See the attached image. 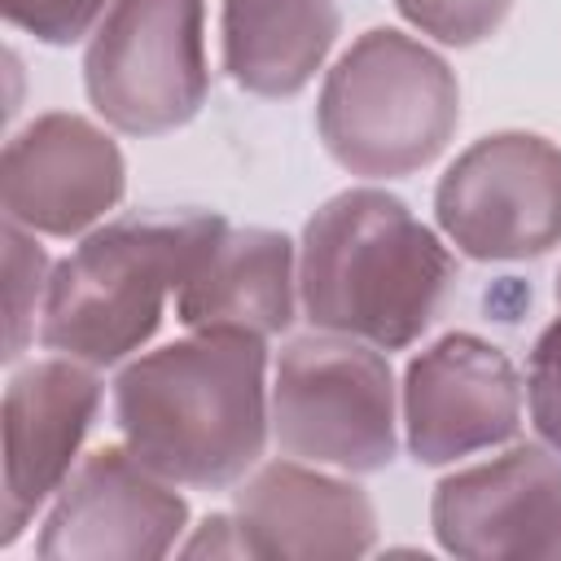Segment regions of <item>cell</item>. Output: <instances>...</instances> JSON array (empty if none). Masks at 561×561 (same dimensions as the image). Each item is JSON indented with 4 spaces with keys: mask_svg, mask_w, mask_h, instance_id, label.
Returning a JSON list of instances; mask_svg holds the SVG:
<instances>
[{
    "mask_svg": "<svg viewBox=\"0 0 561 561\" xmlns=\"http://www.w3.org/2000/svg\"><path fill=\"white\" fill-rule=\"evenodd\" d=\"M237 526L250 557H364L377 539L368 495L302 465H267L254 473L237 491Z\"/></svg>",
    "mask_w": 561,
    "mask_h": 561,
    "instance_id": "obj_13",
    "label": "cell"
},
{
    "mask_svg": "<svg viewBox=\"0 0 561 561\" xmlns=\"http://www.w3.org/2000/svg\"><path fill=\"white\" fill-rule=\"evenodd\" d=\"M83 83L96 114L127 136L188 123L210 92L202 0H114L88 44Z\"/></svg>",
    "mask_w": 561,
    "mask_h": 561,
    "instance_id": "obj_6",
    "label": "cell"
},
{
    "mask_svg": "<svg viewBox=\"0 0 561 561\" xmlns=\"http://www.w3.org/2000/svg\"><path fill=\"white\" fill-rule=\"evenodd\" d=\"M263 368V337L241 329H193L140 355L114 381L123 443L175 486L237 482L267 443Z\"/></svg>",
    "mask_w": 561,
    "mask_h": 561,
    "instance_id": "obj_1",
    "label": "cell"
},
{
    "mask_svg": "<svg viewBox=\"0 0 561 561\" xmlns=\"http://www.w3.org/2000/svg\"><path fill=\"white\" fill-rule=\"evenodd\" d=\"M337 0H224V70L254 96H294L337 39Z\"/></svg>",
    "mask_w": 561,
    "mask_h": 561,
    "instance_id": "obj_15",
    "label": "cell"
},
{
    "mask_svg": "<svg viewBox=\"0 0 561 561\" xmlns=\"http://www.w3.org/2000/svg\"><path fill=\"white\" fill-rule=\"evenodd\" d=\"M188 522V504L153 473L131 447L92 451L53 504L39 557H92V561H145L175 548Z\"/></svg>",
    "mask_w": 561,
    "mask_h": 561,
    "instance_id": "obj_9",
    "label": "cell"
},
{
    "mask_svg": "<svg viewBox=\"0 0 561 561\" xmlns=\"http://www.w3.org/2000/svg\"><path fill=\"white\" fill-rule=\"evenodd\" d=\"M434 210L469 259H535L561 237V149L530 131L486 136L447 167Z\"/></svg>",
    "mask_w": 561,
    "mask_h": 561,
    "instance_id": "obj_7",
    "label": "cell"
},
{
    "mask_svg": "<svg viewBox=\"0 0 561 561\" xmlns=\"http://www.w3.org/2000/svg\"><path fill=\"white\" fill-rule=\"evenodd\" d=\"M101 381L79 359H35L4 390V530L13 543L35 508L61 486L96 416Z\"/></svg>",
    "mask_w": 561,
    "mask_h": 561,
    "instance_id": "obj_12",
    "label": "cell"
},
{
    "mask_svg": "<svg viewBox=\"0 0 561 561\" xmlns=\"http://www.w3.org/2000/svg\"><path fill=\"white\" fill-rule=\"evenodd\" d=\"M526 403H530V421L543 434V443L561 451V320H552L530 351Z\"/></svg>",
    "mask_w": 561,
    "mask_h": 561,
    "instance_id": "obj_18",
    "label": "cell"
},
{
    "mask_svg": "<svg viewBox=\"0 0 561 561\" xmlns=\"http://www.w3.org/2000/svg\"><path fill=\"white\" fill-rule=\"evenodd\" d=\"M460 123V88L443 57L399 31L359 35L329 70L316 127L355 175H408L438 158Z\"/></svg>",
    "mask_w": 561,
    "mask_h": 561,
    "instance_id": "obj_4",
    "label": "cell"
},
{
    "mask_svg": "<svg viewBox=\"0 0 561 561\" xmlns=\"http://www.w3.org/2000/svg\"><path fill=\"white\" fill-rule=\"evenodd\" d=\"M4 22L22 26L26 35L44 44H70L88 35V26L101 18L105 0H0Z\"/></svg>",
    "mask_w": 561,
    "mask_h": 561,
    "instance_id": "obj_19",
    "label": "cell"
},
{
    "mask_svg": "<svg viewBox=\"0 0 561 561\" xmlns=\"http://www.w3.org/2000/svg\"><path fill=\"white\" fill-rule=\"evenodd\" d=\"M403 421L421 465L508 443L522 425V386L508 355L469 333L434 342L408 364Z\"/></svg>",
    "mask_w": 561,
    "mask_h": 561,
    "instance_id": "obj_10",
    "label": "cell"
},
{
    "mask_svg": "<svg viewBox=\"0 0 561 561\" xmlns=\"http://www.w3.org/2000/svg\"><path fill=\"white\" fill-rule=\"evenodd\" d=\"M219 228L210 210H145L88 232L48 276L39 342L92 368L140 351Z\"/></svg>",
    "mask_w": 561,
    "mask_h": 561,
    "instance_id": "obj_3",
    "label": "cell"
},
{
    "mask_svg": "<svg viewBox=\"0 0 561 561\" xmlns=\"http://www.w3.org/2000/svg\"><path fill=\"white\" fill-rule=\"evenodd\" d=\"M434 535L447 552L561 561V451L535 443L460 469L434 491Z\"/></svg>",
    "mask_w": 561,
    "mask_h": 561,
    "instance_id": "obj_8",
    "label": "cell"
},
{
    "mask_svg": "<svg viewBox=\"0 0 561 561\" xmlns=\"http://www.w3.org/2000/svg\"><path fill=\"white\" fill-rule=\"evenodd\" d=\"M48 294V254L39 250L35 237L22 232V224L9 219L4 228V316H9V337H4V359H18L31 333V316Z\"/></svg>",
    "mask_w": 561,
    "mask_h": 561,
    "instance_id": "obj_16",
    "label": "cell"
},
{
    "mask_svg": "<svg viewBox=\"0 0 561 561\" xmlns=\"http://www.w3.org/2000/svg\"><path fill=\"white\" fill-rule=\"evenodd\" d=\"M294 245L267 228H219L184 285L175 316L188 329L280 333L294 320Z\"/></svg>",
    "mask_w": 561,
    "mask_h": 561,
    "instance_id": "obj_14",
    "label": "cell"
},
{
    "mask_svg": "<svg viewBox=\"0 0 561 561\" xmlns=\"http://www.w3.org/2000/svg\"><path fill=\"white\" fill-rule=\"evenodd\" d=\"M184 552L188 557H250V548H245V539H241V526L237 522H228V517H210V522H202V530L184 543Z\"/></svg>",
    "mask_w": 561,
    "mask_h": 561,
    "instance_id": "obj_20",
    "label": "cell"
},
{
    "mask_svg": "<svg viewBox=\"0 0 561 561\" xmlns=\"http://www.w3.org/2000/svg\"><path fill=\"white\" fill-rule=\"evenodd\" d=\"M394 4L412 26L456 48L495 35L513 9V0H394Z\"/></svg>",
    "mask_w": 561,
    "mask_h": 561,
    "instance_id": "obj_17",
    "label": "cell"
},
{
    "mask_svg": "<svg viewBox=\"0 0 561 561\" xmlns=\"http://www.w3.org/2000/svg\"><path fill=\"white\" fill-rule=\"evenodd\" d=\"M272 430L285 456L381 469L394 456V381L377 346L342 333L298 337L280 351Z\"/></svg>",
    "mask_w": 561,
    "mask_h": 561,
    "instance_id": "obj_5",
    "label": "cell"
},
{
    "mask_svg": "<svg viewBox=\"0 0 561 561\" xmlns=\"http://www.w3.org/2000/svg\"><path fill=\"white\" fill-rule=\"evenodd\" d=\"M123 197L118 145L79 114H44L4 149V210L44 237H75Z\"/></svg>",
    "mask_w": 561,
    "mask_h": 561,
    "instance_id": "obj_11",
    "label": "cell"
},
{
    "mask_svg": "<svg viewBox=\"0 0 561 561\" xmlns=\"http://www.w3.org/2000/svg\"><path fill=\"white\" fill-rule=\"evenodd\" d=\"M557 302H561V276H557ZM557 320H561V316H557Z\"/></svg>",
    "mask_w": 561,
    "mask_h": 561,
    "instance_id": "obj_21",
    "label": "cell"
},
{
    "mask_svg": "<svg viewBox=\"0 0 561 561\" xmlns=\"http://www.w3.org/2000/svg\"><path fill=\"white\" fill-rule=\"evenodd\" d=\"M298 289L316 329L399 351L438 316L451 254L399 197L351 188L307 219Z\"/></svg>",
    "mask_w": 561,
    "mask_h": 561,
    "instance_id": "obj_2",
    "label": "cell"
}]
</instances>
